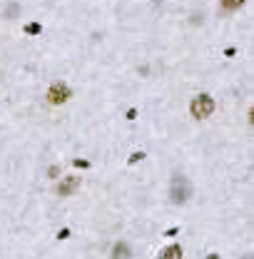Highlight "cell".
Listing matches in <instances>:
<instances>
[{"label":"cell","instance_id":"cell-12","mask_svg":"<svg viewBox=\"0 0 254 259\" xmlns=\"http://www.w3.org/2000/svg\"><path fill=\"white\" fill-rule=\"evenodd\" d=\"M225 55H227V57H235V55H237V50H235V47H227V50H225Z\"/></svg>","mask_w":254,"mask_h":259},{"label":"cell","instance_id":"cell-1","mask_svg":"<svg viewBox=\"0 0 254 259\" xmlns=\"http://www.w3.org/2000/svg\"><path fill=\"white\" fill-rule=\"evenodd\" d=\"M190 112H192L195 120H207V117L215 112V100H212L207 92H202V95H197V97L192 100Z\"/></svg>","mask_w":254,"mask_h":259},{"label":"cell","instance_id":"cell-7","mask_svg":"<svg viewBox=\"0 0 254 259\" xmlns=\"http://www.w3.org/2000/svg\"><path fill=\"white\" fill-rule=\"evenodd\" d=\"M220 2H222L225 10H237V7H242L247 0H220Z\"/></svg>","mask_w":254,"mask_h":259},{"label":"cell","instance_id":"cell-13","mask_svg":"<svg viewBox=\"0 0 254 259\" xmlns=\"http://www.w3.org/2000/svg\"><path fill=\"white\" fill-rule=\"evenodd\" d=\"M135 117H137V110H135V107H132V110H127V120H135Z\"/></svg>","mask_w":254,"mask_h":259},{"label":"cell","instance_id":"cell-5","mask_svg":"<svg viewBox=\"0 0 254 259\" xmlns=\"http://www.w3.org/2000/svg\"><path fill=\"white\" fill-rule=\"evenodd\" d=\"M130 247L125 245V242H117L115 247H112V259H130Z\"/></svg>","mask_w":254,"mask_h":259},{"label":"cell","instance_id":"cell-17","mask_svg":"<svg viewBox=\"0 0 254 259\" xmlns=\"http://www.w3.org/2000/svg\"><path fill=\"white\" fill-rule=\"evenodd\" d=\"M245 259H250V257H245Z\"/></svg>","mask_w":254,"mask_h":259},{"label":"cell","instance_id":"cell-6","mask_svg":"<svg viewBox=\"0 0 254 259\" xmlns=\"http://www.w3.org/2000/svg\"><path fill=\"white\" fill-rule=\"evenodd\" d=\"M160 259H182V247L172 245V247H165L160 252Z\"/></svg>","mask_w":254,"mask_h":259},{"label":"cell","instance_id":"cell-14","mask_svg":"<svg viewBox=\"0 0 254 259\" xmlns=\"http://www.w3.org/2000/svg\"><path fill=\"white\" fill-rule=\"evenodd\" d=\"M47 175H50V177H57V175H60V170H57V167H50V170H47Z\"/></svg>","mask_w":254,"mask_h":259},{"label":"cell","instance_id":"cell-10","mask_svg":"<svg viewBox=\"0 0 254 259\" xmlns=\"http://www.w3.org/2000/svg\"><path fill=\"white\" fill-rule=\"evenodd\" d=\"M72 165H75V167H80V170H87V167H90V162H87V160H75Z\"/></svg>","mask_w":254,"mask_h":259},{"label":"cell","instance_id":"cell-16","mask_svg":"<svg viewBox=\"0 0 254 259\" xmlns=\"http://www.w3.org/2000/svg\"><path fill=\"white\" fill-rule=\"evenodd\" d=\"M207 259H220V255H210V257Z\"/></svg>","mask_w":254,"mask_h":259},{"label":"cell","instance_id":"cell-9","mask_svg":"<svg viewBox=\"0 0 254 259\" xmlns=\"http://www.w3.org/2000/svg\"><path fill=\"white\" fill-rule=\"evenodd\" d=\"M140 160H145V152H135V155H130V165H135V162H140Z\"/></svg>","mask_w":254,"mask_h":259},{"label":"cell","instance_id":"cell-4","mask_svg":"<svg viewBox=\"0 0 254 259\" xmlns=\"http://www.w3.org/2000/svg\"><path fill=\"white\" fill-rule=\"evenodd\" d=\"M77 187H80V177H65V180L57 185V195H60V197H67V195H72Z\"/></svg>","mask_w":254,"mask_h":259},{"label":"cell","instance_id":"cell-3","mask_svg":"<svg viewBox=\"0 0 254 259\" xmlns=\"http://www.w3.org/2000/svg\"><path fill=\"white\" fill-rule=\"evenodd\" d=\"M70 95H72V90L65 82H52L50 90H47V102L50 105H62V102L70 100Z\"/></svg>","mask_w":254,"mask_h":259},{"label":"cell","instance_id":"cell-15","mask_svg":"<svg viewBox=\"0 0 254 259\" xmlns=\"http://www.w3.org/2000/svg\"><path fill=\"white\" fill-rule=\"evenodd\" d=\"M177 232H180V230H177V227H172V230H167V232H165V237H172V235H177Z\"/></svg>","mask_w":254,"mask_h":259},{"label":"cell","instance_id":"cell-2","mask_svg":"<svg viewBox=\"0 0 254 259\" xmlns=\"http://www.w3.org/2000/svg\"><path fill=\"white\" fill-rule=\"evenodd\" d=\"M190 195H192V185H190L182 175H177V177L172 180V187H170V200H172L175 205H185V202L190 200Z\"/></svg>","mask_w":254,"mask_h":259},{"label":"cell","instance_id":"cell-8","mask_svg":"<svg viewBox=\"0 0 254 259\" xmlns=\"http://www.w3.org/2000/svg\"><path fill=\"white\" fill-rule=\"evenodd\" d=\"M42 32V25L40 22H27L25 25V35H40Z\"/></svg>","mask_w":254,"mask_h":259},{"label":"cell","instance_id":"cell-11","mask_svg":"<svg viewBox=\"0 0 254 259\" xmlns=\"http://www.w3.org/2000/svg\"><path fill=\"white\" fill-rule=\"evenodd\" d=\"M67 237H70V230H67V227H62V230L57 232V240H67Z\"/></svg>","mask_w":254,"mask_h":259}]
</instances>
